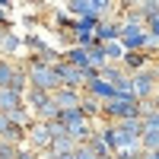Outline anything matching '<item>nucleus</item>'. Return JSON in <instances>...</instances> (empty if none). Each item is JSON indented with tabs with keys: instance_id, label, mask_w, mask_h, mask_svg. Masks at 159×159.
<instances>
[{
	"instance_id": "nucleus-1",
	"label": "nucleus",
	"mask_w": 159,
	"mask_h": 159,
	"mask_svg": "<svg viewBox=\"0 0 159 159\" xmlns=\"http://www.w3.org/2000/svg\"><path fill=\"white\" fill-rule=\"evenodd\" d=\"M25 73H29V86L48 89V92H54L61 86V80L54 73V64H45V61H38V57H32L29 64H25Z\"/></svg>"
},
{
	"instance_id": "nucleus-2",
	"label": "nucleus",
	"mask_w": 159,
	"mask_h": 159,
	"mask_svg": "<svg viewBox=\"0 0 159 159\" xmlns=\"http://www.w3.org/2000/svg\"><path fill=\"white\" fill-rule=\"evenodd\" d=\"M124 118H140V102L134 96H118L111 102H102V121H124Z\"/></svg>"
},
{
	"instance_id": "nucleus-3",
	"label": "nucleus",
	"mask_w": 159,
	"mask_h": 159,
	"mask_svg": "<svg viewBox=\"0 0 159 159\" xmlns=\"http://www.w3.org/2000/svg\"><path fill=\"white\" fill-rule=\"evenodd\" d=\"M130 83H134V99H137V102H147V99L156 96L159 73H156V67L150 64V67H143V70H137V73H130Z\"/></svg>"
},
{
	"instance_id": "nucleus-4",
	"label": "nucleus",
	"mask_w": 159,
	"mask_h": 159,
	"mask_svg": "<svg viewBox=\"0 0 159 159\" xmlns=\"http://www.w3.org/2000/svg\"><path fill=\"white\" fill-rule=\"evenodd\" d=\"M51 140H54V134H51V127H48V121H35L25 127V147L29 150H35V153H45V150H51Z\"/></svg>"
},
{
	"instance_id": "nucleus-5",
	"label": "nucleus",
	"mask_w": 159,
	"mask_h": 159,
	"mask_svg": "<svg viewBox=\"0 0 159 159\" xmlns=\"http://www.w3.org/2000/svg\"><path fill=\"white\" fill-rule=\"evenodd\" d=\"M118 42L124 45V51H143V45H147V25L143 22H121V38Z\"/></svg>"
},
{
	"instance_id": "nucleus-6",
	"label": "nucleus",
	"mask_w": 159,
	"mask_h": 159,
	"mask_svg": "<svg viewBox=\"0 0 159 159\" xmlns=\"http://www.w3.org/2000/svg\"><path fill=\"white\" fill-rule=\"evenodd\" d=\"M54 73H57V80H61V86H70V89H83V86H86L83 70H80V67H73V64H67L64 57L54 64Z\"/></svg>"
},
{
	"instance_id": "nucleus-7",
	"label": "nucleus",
	"mask_w": 159,
	"mask_h": 159,
	"mask_svg": "<svg viewBox=\"0 0 159 159\" xmlns=\"http://www.w3.org/2000/svg\"><path fill=\"white\" fill-rule=\"evenodd\" d=\"M51 99L57 102V108H80L83 102V89H70V86H57L51 92Z\"/></svg>"
},
{
	"instance_id": "nucleus-8",
	"label": "nucleus",
	"mask_w": 159,
	"mask_h": 159,
	"mask_svg": "<svg viewBox=\"0 0 159 159\" xmlns=\"http://www.w3.org/2000/svg\"><path fill=\"white\" fill-rule=\"evenodd\" d=\"M83 92H89V96H96L99 102H111V99H118V89L108 83V80H89V83L83 86Z\"/></svg>"
},
{
	"instance_id": "nucleus-9",
	"label": "nucleus",
	"mask_w": 159,
	"mask_h": 159,
	"mask_svg": "<svg viewBox=\"0 0 159 159\" xmlns=\"http://www.w3.org/2000/svg\"><path fill=\"white\" fill-rule=\"evenodd\" d=\"M150 64H153V54H147V51H124V57H121V67L127 73H137Z\"/></svg>"
},
{
	"instance_id": "nucleus-10",
	"label": "nucleus",
	"mask_w": 159,
	"mask_h": 159,
	"mask_svg": "<svg viewBox=\"0 0 159 159\" xmlns=\"http://www.w3.org/2000/svg\"><path fill=\"white\" fill-rule=\"evenodd\" d=\"M121 38V22L118 19H102L96 25V42H118Z\"/></svg>"
},
{
	"instance_id": "nucleus-11",
	"label": "nucleus",
	"mask_w": 159,
	"mask_h": 159,
	"mask_svg": "<svg viewBox=\"0 0 159 159\" xmlns=\"http://www.w3.org/2000/svg\"><path fill=\"white\" fill-rule=\"evenodd\" d=\"M64 61L73 64V67H80V70H83V67H92V64H89V48H86V45H70L67 51H64Z\"/></svg>"
},
{
	"instance_id": "nucleus-12",
	"label": "nucleus",
	"mask_w": 159,
	"mask_h": 159,
	"mask_svg": "<svg viewBox=\"0 0 159 159\" xmlns=\"http://www.w3.org/2000/svg\"><path fill=\"white\" fill-rule=\"evenodd\" d=\"M22 99H25V105H29V108H32V115H35L38 108H45V105L51 102V92H48V89H38V86H29Z\"/></svg>"
},
{
	"instance_id": "nucleus-13",
	"label": "nucleus",
	"mask_w": 159,
	"mask_h": 159,
	"mask_svg": "<svg viewBox=\"0 0 159 159\" xmlns=\"http://www.w3.org/2000/svg\"><path fill=\"white\" fill-rule=\"evenodd\" d=\"M19 105H25V99H22V92H16V89H10V86H0V111H13V108H19Z\"/></svg>"
},
{
	"instance_id": "nucleus-14",
	"label": "nucleus",
	"mask_w": 159,
	"mask_h": 159,
	"mask_svg": "<svg viewBox=\"0 0 159 159\" xmlns=\"http://www.w3.org/2000/svg\"><path fill=\"white\" fill-rule=\"evenodd\" d=\"M19 48H22V38L13 29H3V35H0V57H13Z\"/></svg>"
},
{
	"instance_id": "nucleus-15",
	"label": "nucleus",
	"mask_w": 159,
	"mask_h": 159,
	"mask_svg": "<svg viewBox=\"0 0 159 159\" xmlns=\"http://www.w3.org/2000/svg\"><path fill=\"white\" fill-rule=\"evenodd\" d=\"M19 67H22V64H16L13 57H0V86H13Z\"/></svg>"
},
{
	"instance_id": "nucleus-16",
	"label": "nucleus",
	"mask_w": 159,
	"mask_h": 159,
	"mask_svg": "<svg viewBox=\"0 0 159 159\" xmlns=\"http://www.w3.org/2000/svg\"><path fill=\"white\" fill-rule=\"evenodd\" d=\"M80 111H83L86 118H102V102L96 99V96H89V92H83V102H80Z\"/></svg>"
},
{
	"instance_id": "nucleus-17",
	"label": "nucleus",
	"mask_w": 159,
	"mask_h": 159,
	"mask_svg": "<svg viewBox=\"0 0 159 159\" xmlns=\"http://www.w3.org/2000/svg\"><path fill=\"white\" fill-rule=\"evenodd\" d=\"M76 147H80V143H76L70 134H61V137L51 140V153H54V156H61V153H73Z\"/></svg>"
},
{
	"instance_id": "nucleus-18",
	"label": "nucleus",
	"mask_w": 159,
	"mask_h": 159,
	"mask_svg": "<svg viewBox=\"0 0 159 159\" xmlns=\"http://www.w3.org/2000/svg\"><path fill=\"white\" fill-rule=\"evenodd\" d=\"M10 121H13V124H19V127H29V124L35 121V115H32L29 105H19V108H13V111H10Z\"/></svg>"
},
{
	"instance_id": "nucleus-19",
	"label": "nucleus",
	"mask_w": 159,
	"mask_h": 159,
	"mask_svg": "<svg viewBox=\"0 0 159 159\" xmlns=\"http://www.w3.org/2000/svg\"><path fill=\"white\" fill-rule=\"evenodd\" d=\"M89 64L92 67H105V64H108V57H105V48H102V42H92L89 45Z\"/></svg>"
},
{
	"instance_id": "nucleus-20",
	"label": "nucleus",
	"mask_w": 159,
	"mask_h": 159,
	"mask_svg": "<svg viewBox=\"0 0 159 159\" xmlns=\"http://www.w3.org/2000/svg\"><path fill=\"white\" fill-rule=\"evenodd\" d=\"M86 147H89L92 153H96L99 159H108V156H111V150H108V143H105V140H102L99 134H92V137L86 140Z\"/></svg>"
},
{
	"instance_id": "nucleus-21",
	"label": "nucleus",
	"mask_w": 159,
	"mask_h": 159,
	"mask_svg": "<svg viewBox=\"0 0 159 159\" xmlns=\"http://www.w3.org/2000/svg\"><path fill=\"white\" fill-rule=\"evenodd\" d=\"M140 147H143V150H159V127H143Z\"/></svg>"
},
{
	"instance_id": "nucleus-22",
	"label": "nucleus",
	"mask_w": 159,
	"mask_h": 159,
	"mask_svg": "<svg viewBox=\"0 0 159 159\" xmlns=\"http://www.w3.org/2000/svg\"><path fill=\"white\" fill-rule=\"evenodd\" d=\"M102 48H105V57L111 64H121V57H124V45L121 42H102Z\"/></svg>"
},
{
	"instance_id": "nucleus-23",
	"label": "nucleus",
	"mask_w": 159,
	"mask_h": 159,
	"mask_svg": "<svg viewBox=\"0 0 159 159\" xmlns=\"http://www.w3.org/2000/svg\"><path fill=\"white\" fill-rule=\"evenodd\" d=\"M137 10H140L143 22H150L153 16H159V0H140V3H137Z\"/></svg>"
},
{
	"instance_id": "nucleus-24",
	"label": "nucleus",
	"mask_w": 159,
	"mask_h": 159,
	"mask_svg": "<svg viewBox=\"0 0 159 159\" xmlns=\"http://www.w3.org/2000/svg\"><path fill=\"white\" fill-rule=\"evenodd\" d=\"M67 10H70V16H86V13H89V3H86V0H67Z\"/></svg>"
},
{
	"instance_id": "nucleus-25",
	"label": "nucleus",
	"mask_w": 159,
	"mask_h": 159,
	"mask_svg": "<svg viewBox=\"0 0 159 159\" xmlns=\"http://www.w3.org/2000/svg\"><path fill=\"white\" fill-rule=\"evenodd\" d=\"M140 118H143V127H159V105L153 111H143Z\"/></svg>"
},
{
	"instance_id": "nucleus-26",
	"label": "nucleus",
	"mask_w": 159,
	"mask_h": 159,
	"mask_svg": "<svg viewBox=\"0 0 159 159\" xmlns=\"http://www.w3.org/2000/svg\"><path fill=\"white\" fill-rule=\"evenodd\" d=\"M73 159H99V156H96V153H92V150L86 147V143H80V147L73 150Z\"/></svg>"
},
{
	"instance_id": "nucleus-27",
	"label": "nucleus",
	"mask_w": 159,
	"mask_h": 159,
	"mask_svg": "<svg viewBox=\"0 0 159 159\" xmlns=\"http://www.w3.org/2000/svg\"><path fill=\"white\" fill-rule=\"evenodd\" d=\"M16 159H42V153H35V150H29V147H19Z\"/></svg>"
},
{
	"instance_id": "nucleus-28",
	"label": "nucleus",
	"mask_w": 159,
	"mask_h": 159,
	"mask_svg": "<svg viewBox=\"0 0 159 159\" xmlns=\"http://www.w3.org/2000/svg\"><path fill=\"white\" fill-rule=\"evenodd\" d=\"M147 32H150V35H156V38H159V16H153V19H150V22H147Z\"/></svg>"
},
{
	"instance_id": "nucleus-29",
	"label": "nucleus",
	"mask_w": 159,
	"mask_h": 159,
	"mask_svg": "<svg viewBox=\"0 0 159 159\" xmlns=\"http://www.w3.org/2000/svg\"><path fill=\"white\" fill-rule=\"evenodd\" d=\"M10 124H13V121H10V115H7V111H0V137L7 134V127H10Z\"/></svg>"
},
{
	"instance_id": "nucleus-30",
	"label": "nucleus",
	"mask_w": 159,
	"mask_h": 159,
	"mask_svg": "<svg viewBox=\"0 0 159 159\" xmlns=\"http://www.w3.org/2000/svg\"><path fill=\"white\" fill-rule=\"evenodd\" d=\"M115 3H118V10H130V7H137L140 0H115Z\"/></svg>"
},
{
	"instance_id": "nucleus-31",
	"label": "nucleus",
	"mask_w": 159,
	"mask_h": 159,
	"mask_svg": "<svg viewBox=\"0 0 159 159\" xmlns=\"http://www.w3.org/2000/svg\"><path fill=\"white\" fill-rule=\"evenodd\" d=\"M0 29H10V19H7V10L0 7Z\"/></svg>"
},
{
	"instance_id": "nucleus-32",
	"label": "nucleus",
	"mask_w": 159,
	"mask_h": 159,
	"mask_svg": "<svg viewBox=\"0 0 159 159\" xmlns=\"http://www.w3.org/2000/svg\"><path fill=\"white\" fill-rule=\"evenodd\" d=\"M10 3H13V0H0V7H3V10H10Z\"/></svg>"
},
{
	"instance_id": "nucleus-33",
	"label": "nucleus",
	"mask_w": 159,
	"mask_h": 159,
	"mask_svg": "<svg viewBox=\"0 0 159 159\" xmlns=\"http://www.w3.org/2000/svg\"><path fill=\"white\" fill-rule=\"evenodd\" d=\"M0 35H3V29H0Z\"/></svg>"
},
{
	"instance_id": "nucleus-34",
	"label": "nucleus",
	"mask_w": 159,
	"mask_h": 159,
	"mask_svg": "<svg viewBox=\"0 0 159 159\" xmlns=\"http://www.w3.org/2000/svg\"><path fill=\"white\" fill-rule=\"evenodd\" d=\"M156 61H159V57H156Z\"/></svg>"
}]
</instances>
